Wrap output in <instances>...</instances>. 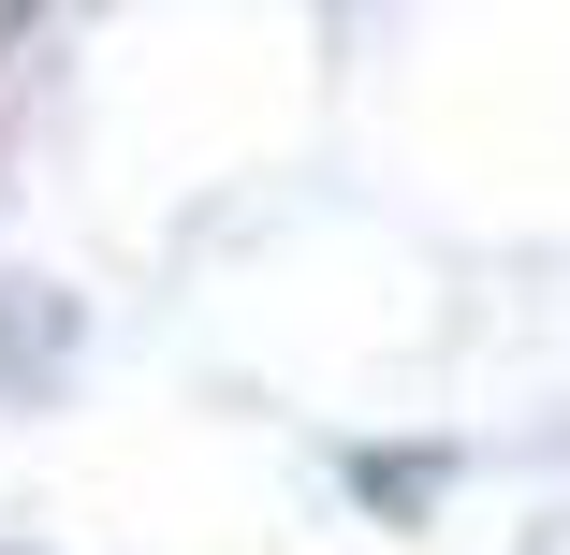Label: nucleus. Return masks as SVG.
<instances>
[]
</instances>
